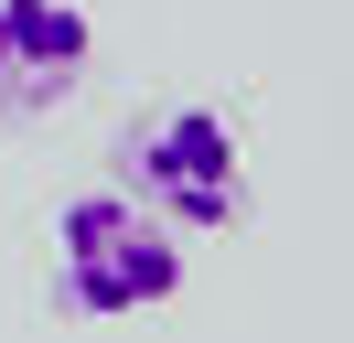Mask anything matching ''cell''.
<instances>
[{
	"label": "cell",
	"mask_w": 354,
	"mask_h": 343,
	"mask_svg": "<svg viewBox=\"0 0 354 343\" xmlns=\"http://www.w3.org/2000/svg\"><path fill=\"white\" fill-rule=\"evenodd\" d=\"M54 268H65V300L97 322H129V311H161L183 290V236L161 225L140 193H75L54 214Z\"/></svg>",
	"instance_id": "6da1fadb"
},
{
	"label": "cell",
	"mask_w": 354,
	"mask_h": 343,
	"mask_svg": "<svg viewBox=\"0 0 354 343\" xmlns=\"http://www.w3.org/2000/svg\"><path fill=\"white\" fill-rule=\"evenodd\" d=\"M118 172H129V193L172 236L247 225V150H236V129H225L215 107H161V118H140L129 140H118Z\"/></svg>",
	"instance_id": "7a4b0ae2"
},
{
	"label": "cell",
	"mask_w": 354,
	"mask_h": 343,
	"mask_svg": "<svg viewBox=\"0 0 354 343\" xmlns=\"http://www.w3.org/2000/svg\"><path fill=\"white\" fill-rule=\"evenodd\" d=\"M97 21L75 0H0V118H44L86 86Z\"/></svg>",
	"instance_id": "3957f363"
}]
</instances>
